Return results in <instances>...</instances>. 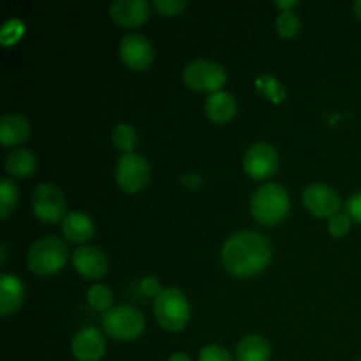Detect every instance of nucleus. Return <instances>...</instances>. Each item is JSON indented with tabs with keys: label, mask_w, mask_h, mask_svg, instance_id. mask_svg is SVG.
Listing matches in <instances>:
<instances>
[{
	"label": "nucleus",
	"mask_w": 361,
	"mask_h": 361,
	"mask_svg": "<svg viewBox=\"0 0 361 361\" xmlns=\"http://www.w3.org/2000/svg\"><path fill=\"white\" fill-rule=\"evenodd\" d=\"M270 240L257 231H240L229 236L221 250L222 267L238 279H250L268 268L271 261Z\"/></svg>",
	"instance_id": "nucleus-1"
},
{
	"label": "nucleus",
	"mask_w": 361,
	"mask_h": 361,
	"mask_svg": "<svg viewBox=\"0 0 361 361\" xmlns=\"http://www.w3.org/2000/svg\"><path fill=\"white\" fill-rule=\"evenodd\" d=\"M291 200L281 183H261L250 196V214L259 224L277 226L289 215Z\"/></svg>",
	"instance_id": "nucleus-2"
},
{
	"label": "nucleus",
	"mask_w": 361,
	"mask_h": 361,
	"mask_svg": "<svg viewBox=\"0 0 361 361\" xmlns=\"http://www.w3.org/2000/svg\"><path fill=\"white\" fill-rule=\"evenodd\" d=\"M69 249L59 236H42L35 240L27 252V267L39 277L59 274L69 263Z\"/></svg>",
	"instance_id": "nucleus-3"
},
{
	"label": "nucleus",
	"mask_w": 361,
	"mask_h": 361,
	"mask_svg": "<svg viewBox=\"0 0 361 361\" xmlns=\"http://www.w3.org/2000/svg\"><path fill=\"white\" fill-rule=\"evenodd\" d=\"M155 321L166 331H182L190 321V303L185 293L178 288H164L157 298H154Z\"/></svg>",
	"instance_id": "nucleus-4"
},
{
	"label": "nucleus",
	"mask_w": 361,
	"mask_h": 361,
	"mask_svg": "<svg viewBox=\"0 0 361 361\" xmlns=\"http://www.w3.org/2000/svg\"><path fill=\"white\" fill-rule=\"evenodd\" d=\"M101 324L109 337L120 342L136 341L145 331L143 314L133 305L113 307L102 314Z\"/></svg>",
	"instance_id": "nucleus-5"
},
{
	"label": "nucleus",
	"mask_w": 361,
	"mask_h": 361,
	"mask_svg": "<svg viewBox=\"0 0 361 361\" xmlns=\"http://www.w3.org/2000/svg\"><path fill=\"white\" fill-rule=\"evenodd\" d=\"M228 80V71L222 63L212 62L207 59L192 60L183 69V81L189 88L196 92H208V94H215V92L222 90Z\"/></svg>",
	"instance_id": "nucleus-6"
},
{
	"label": "nucleus",
	"mask_w": 361,
	"mask_h": 361,
	"mask_svg": "<svg viewBox=\"0 0 361 361\" xmlns=\"http://www.w3.org/2000/svg\"><path fill=\"white\" fill-rule=\"evenodd\" d=\"M30 204L35 217L44 222V224H56L59 221H63V217L67 215L66 196L53 183H39L32 190Z\"/></svg>",
	"instance_id": "nucleus-7"
},
{
	"label": "nucleus",
	"mask_w": 361,
	"mask_h": 361,
	"mask_svg": "<svg viewBox=\"0 0 361 361\" xmlns=\"http://www.w3.org/2000/svg\"><path fill=\"white\" fill-rule=\"evenodd\" d=\"M152 176L150 162L141 154H123L116 161L115 180L122 190L129 194H136L148 185Z\"/></svg>",
	"instance_id": "nucleus-8"
},
{
	"label": "nucleus",
	"mask_w": 361,
	"mask_h": 361,
	"mask_svg": "<svg viewBox=\"0 0 361 361\" xmlns=\"http://www.w3.org/2000/svg\"><path fill=\"white\" fill-rule=\"evenodd\" d=\"M118 53L123 66L130 71H147L155 60V48L152 41L137 32L123 35Z\"/></svg>",
	"instance_id": "nucleus-9"
},
{
	"label": "nucleus",
	"mask_w": 361,
	"mask_h": 361,
	"mask_svg": "<svg viewBox=\"0 0 361 361\" xmlns=\"http://www.w3.org/2000/svg\"><path fill=\"white\" fill-rule=\"evenodd\" d=\"M243 169L252 180H268L279 169V154L274 145L257 141L243 155Z\"/></svg>",
	"instance_id": "nucleus-10"
},
{
	"label": "nucleus",
	"mask_w": 361,
	"mask_h": 361,
	"mask_svg": "<svg viewBox=\"0 0 361 361\" xmlns=\"http://www.w3.org/2000/svg\"><path fill=\"white\" fill-rule=\"evenodd\" d=\"M302 203L314 217L330 219L341 212V194L334 187L323 182H314L305 187L302 196Z\"/></svg>",
	"instance_id": "nucleus-11"
},
{
	"label": "nucleus",
	"mask_w": 361,
	"mask_h": 361,
	"mask_svg": "<svg viewBox=\"0 0 361 361\" xmlns=\"http://www.w3.org/2000/svg\"><path fill=\"white\" fill-rule=\"evenodd\" d=\"M73 259V267L76 268L78 274L81 277L88 279V281H99L108 271V256L104 250L94 245H81L71 256Z\"/></svg>",
	"instance_id": "nucleus-12"
},
{
	"label": "nucleus",
	"mask_w": 361,
	"mask_h": 361,
	"mask_svg": "<svg viewBox=\"0 0 361 361\" xmlns=\"http://www.w3.org/2000/svg\"><path fill=\"white\" fill-rule=\"evenodd\" d=\"M71 353L78 361H99L106 355V338L95 326H85L71 341Z\"/></svg>",
	"instance_id": "nucleus-13"
},
{
	"label": "nucleus",
	"mask_w": 361,
	"mask_h": 361,
	"mask_svg": "<svg viewBox=\"0 0 361 361\" xmlns=\"http://www.w3.org/2000/svg\"><path fill=\"white\" fill-rule=\"evenodd\" d=\"M108 13L120 27L136 28L147 23L152 14V4L147 0H115L109 4Z\"/></svg>",
	"instance_id": "nucleus-14"
},
{
	"label": "nucleus",
	"mask_w": 361,
	"mask_h": 361,
	"mask_svg": "<svg viewBox=\"0 0 361 361\" xmlns=\"http://www.w3.org/2000/svg\"><path fill=\"white\" fill-rule=\"evenodd\" d=\"M30 136V120L23 113H7L0 118V143L2 147H18Z\"/></svg>",
	"instance_id": "nucleus-15"
},
{
	"label": "nucleus",
	"mask_w": 361,
	"mask_h": 361,
	"mask_svg": "<svg viewBox=\"0 0 361 361\" xmlns=\"http://www.w3.org/2000/svg\"><path fill=\"white\" fill-rule=\"evenodd\" d=\"M238 102L235 95L226 90H219L210 94L204 101V113L214 123H228L235 118Z\"/></svg>",
	"instance_id": "nucleus-16"
},
{
	"label": "nucleus",
	"mask_w": 361,
	"mask_h": 361,
	"mask_svg": "<svg viewBox=\"0 0 361 361\" xmlns=\"http://www.w3.org/2000/svg\"><path fill=\"white\" fill-rule=\"evenodd\" d=\"M25 302V286L18 277L9 274L0 275V314L7 317L20 310Z\"/></svg>",
	"instance_id": "nucleus-17"
},
{
	"label": "nucleus",
	"mask_w": 361,
	"mask_h": 361,
	"mask_svg": "<svg viewBox=\"0 0 361 361\" xmlns=\"http://www.w3.org/2000/svg\"><path fill=\"white\" fill-rule=\"evenodd\" d=\"M62 233L71 243H87L95 235V224L83 212H69L62 221Z\"/></svg>",
	"instance_id": "nucleus-18"
},
{
	"label": "nucleus",
	"mask_w": 361,
	"mask_h": 361,
	"mask_svg": "<svg viewBox=\"0 0 361 361\" xmlns=\"http://www.w3.org/2000/svg\"><path fill=\"white\" fill-rule=\"evenodd\" d=\"M270 356V342L259 334L245 335L236 345V360L238 361H268Z\"/></svg>",
	"instance_id": "nucleus-19"
},
{
	"label": "nucleus",
	"mask_w": 361,
	"mask_h": 361,
	"mask_svg": "<svg viewBox=\"0 0 361 361\" xmlns=\"http://www.w3.org/2000/svg\"><path fill=\"white\" fill-rule=\"evenodd\" d=\"M6 171L14 178H28L37 168V157L28 148H14L6 157Z\"/></svg>",
	"instance_id": "nucleus-20"
},
{
	"label": "nucleus",
	"mask_w": 361,
	"mask_h": 361,
	"mask_svg": "<svg viewBox=\"0 0 361 361\" xmlns=\"http://www.w3.org/2000/svg\"><path fill=\"white\" fill-rule=\"evenodd\" d=\"M111 143L122 154H133L137 145V130L130 123H116L111 130Z\"/></svg>",
	"instance_id": "nucleus-21"
},
{
	"label": "nucleus",
	"mask_w": 361,
	"mask_h": 361,
	"mask_svg": "<svg viewBox=\"0 0 361 361\" xmlns=\"http://www.w3.org/2000/svg\"><path fill=\"white\" fill-rule=\"evenodd\" d=\"M20 203V190L11 178L0 180V217L4 221L11 217Z\"/></svg>",
	"instance_id": "nucleus-22"
},
{
	"label": "nucleus",
	"mask_w": 361,
	"mask_h": 361,
	"mask_svg": "<svg viewBox=\"0 0 361 361\" xmlns=\"http://www.w3.org/2000/svg\"><path fill=\"white\" fill-rule=\"evenodd\" d=\"M87 302L88 305L99 312H108L113 309V291L109 286L106 284H94L87 291Z\"/></svg>",
	"instance_id": "nucleus-23"
},
{
	"label": "nucleus",
	"mask_w": 361,
	"mask_h": 361,
	"mask_svg": "<svg viewBox=\"0 0 361 361\" xmlns=\"http://www.w3.org/2000/svg\"><path fill=\"white\" fill-rule=\"evenodd\" d=\"M256 88L263 97L270 99V101L277 102V104L284 101L286 97V90L282 87V83L277 78L270 76V74H261L256 80Z\"/></svg>",
	"instance_id": "nucleus-24"
},
{
	"label": "nucleus",
	"mask_w": 361,
	"mask_h": 361,
	"mask_svg": "<svg viewBox=\"0 0 361 361\" xmlns=\"http://www.w3.org/2000/svg\"><path fill=\"white\" fill-rule=\"evenodd\" d=\"M275 27H277L281 37L293 39L295 35H298L300 28H302V20L295 11H281V14L275 20Z\"/></svg>",
	"instance_id": "nucleus-25"
},
{
	"label": "nucleus",
	"mask_w": 361,
	"mask_h": 361,
	"mask_svg": "<svg viewBox=\"0 0 361 361\" xmlns=\"http://www.w3.org/2000/svg\"><path fill=\"white\" fill-rule=\"evenodd\" d=\"M351 226L353 219L349 217L348 212H345V214L338 212L334 217L328 219V231H330V235L334 236V238H342V236L348 235V233L351 231Z\"/></svg>",
	"instance_id": "nucleus-26"
},
{
	"label": "nucleus",
	"mask_w": 361,
	"mask_h": 361,
	"mask_svg": "<svg viewBox=\"0 0 361 361\" xmlns=\"http://www.w3.org/2000/svg\"><path fill=\"white\" fill-rule=\"evenodd\" d=\"M152 6L155 7V11L162 14V16H178L180 13L187 9L189 2L187 0H155Z\"/></svg>",
	"instance_id": "nucleus-27"
},
{
	"label": "nucleus",
	"mask_w": 361,
	"mask_h": 361,
	"mask_svg": "<svg viewBox=\"0 0 361 361\" xmlns=\"http://www.w3.org/2000/svg\"><path fill=\"white\" fill-rule=\"evenodd\" d=\"M200 361H233V356L222 345L210 344L200 351Z\"/></svg>",
	"instance_id": "nucleus-28"
},
{
	"label": "nucleus",
	"mask_w": 361,
	"mask_h": 361,
	"mask_svg": "<svg viewBox=\"0 0 361 361\" xmlns=\"http://www.w3.org/2000/svg\"><path fill=\"white\" fill-rule=\"evenodd\" d=\"M11 28H13V27H11V23H9V21H7V23L2 27V32H0V37H2V44L4 46L14 44V42H16L18 39L21 37V34H23L25 25L21 23L20 20H18L16 28H14V30H11Z\"/></svg>",
	"instance_id": "nucleus-29"
},
{
	"label": "nucleus",
	"mask_w": 361,
	"mask_h": 361,
	"mask_svg": "<svg viewBox=\"0 0 361 361\" xmlns=\"http://www.w3.org/2000/svg\"><path fill=\"white\" fill-rule=\"evenodd\" d=\"M141 293H143L145 296H152V298H157L159 295H161L162 288H161V282H159L157 277H152V275H148V277L141 279Z\"/></svg>",
	"instance_id": "nucleus-30"
},
{
	"label": "nucleus",
	"mask_w": 361,
	"mask_h": 361,
	"mask_svg": "<svg viewBox=\"0 0 361 361\" xmlns=\"http://www.w3.org/2000/svg\"><path fill=\"white\" fill-rule=\"evenodd\" d=\"M345 210H348L349 217H351L353 221L361 224V190H358V192H355L349 197L348 203H345Z\"/></svg>",
	"instance_id": "nucleus-31"
},
{
	"label": "nucleus",
	"mask_w": 361,
	"mask_h": 361,
	"mask_svg": "<svg viewBox=\"0 0 361 361\" xmlns=\"http://www.w3.org/2000/svg\"><path fill=\"white\" fill-rule=\"evenodd\" d=\"M182 185L187 187V189H190V190H197V189H201V185H203V178H201V176L194 171L183 173Z\"/></svg>",
	"instance_id": "nucleus-32"
},
{
	"label": "nucleus",
	"mask_w": 361,
	"mask_h": 361,
	"mask_svg": "<svg viewBox=\"0 0 361 361\" xmlns=\"http://www.w3.org/2000/svg\"><path fill=\"white\" fill-rule=\"evenodd\" d=\"M275 6L282 11H293V7L298 6V0H289V2H286V0H277Z\"/></svg>",
	"instance_id": "nucleus-33"
},
{
	"label": "nucleus",
	"mask_w": 361,
	"mask_h": 361,
	"mask_svg": "<svg viewBox=\"0 0 361 361\" xmlns=\"http://www.w3.org/2000/svg\"><path fill=\"white\" fill-rule=\"evenodd\" d=\"M168 361H192L189 358V355H185V353H173L171 356H169Z\"/></svg>",
	"instance_id": "nucleus-34"
},
{
	"label": "nucleus",
	"mask_w": 361,
	"mask_h": 361,
	"mask_svg": "<svg viewBox=\"0 0 361 361\" xmlns=\"http://www.w3.org/2000/svg\"><path fill=\"white\" fill-rule=\"evenodd\" d=\"M0 254H2V256H0V263H6L7 261V245L6 243H2V247H0Z\"/></svg>",
	"instance_id": "nucleus-35"
},
{
	"label": "nucleus",
	"mask_w": 361,
	"mask_h": 361,
	"mask_svg": "<svg viewBox=\"0 0 361 361\" xmlns=\"http://www.w3.org/2000/svg\"><path fill=\"white\" fill-rule=\"evenodd\" d=\"M353 11H355L356 18H358V20H361V0H356L355 6H353Z\"/></svg>",
	"instance_id": "nucleus-36"
},
{
	"label": "nucleus",
	"mask_w": 361,
	"mask_h": 361,
	"mask_svg": "<svg viewBox=\"0 0 361 361\" xmlns=\"http://www.w3.org/2000/svg\"><path fill=\"white\" fill-rule=\"evenodd\" d=\"M355 361H361V358H358V360H355Z\"/></svg>",
	"instance_id": "nucleus-37"
}]
</instances>
